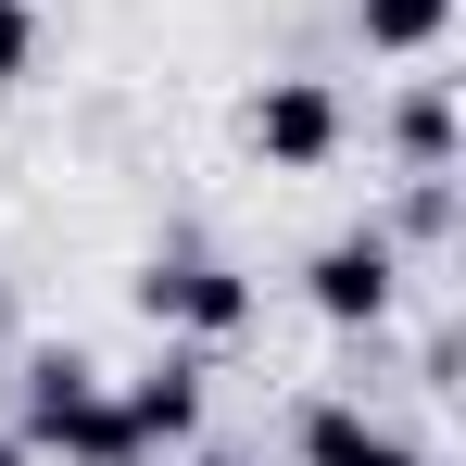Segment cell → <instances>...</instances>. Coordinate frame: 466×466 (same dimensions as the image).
Listing matches in <instances>:
<instances>
[{
	"label": "cell",
	"instance_id": "1",
	"mask_svg": "<svg viewBox=\"0 0 466 466\" xmlns=\"http://www.w3.org/2000/svg\"><path fill=\"white\" fill-rule=\"evenodd\" d=\"M13 441H25V454H64V466H139V441H127V416H114V390H101L88 353H25Z\"/></svg>",
	"mask_w": 466,
	"mask_h": 466
},
{
	"label": "cell",
	"instance_id": "2",
	"mask_svg": "<svg viewBox=\"0 0 466 466\" xmlns=\"http://www.w3.org/2000/svg\"><path fill=\"white\" fill-rule=\"evenodd\" d=\"M127 303L152 315V328H177V340H239V328H252V278L215 265V252H152V265L127 278Z\"/></svg>",
	"mask_w": 466,
	"mask_h": 466
},
{
	"label": "cell",
	"instance_id": "3",
	"mask_svg": "<svg viewBox=\"0 0 466 466\" xmlns=\"http://www.w3.org/2000/svg\"><path fill=\"white\" fill-rule=\"evenodd\" d=\"M239 139L278 164V177H315V164H340L353 114H340V88H328V76H265V88H252V114H239Z\"/></svg>",
	"mask_w": 466,
	"mask_h": 466
},
{
	"label": "cell",
	"instance_id": "4",
	"mask_svg": "<svg viewBox=\"0 0 466 466\" xmlns=\"http://www.w3.org/2000/svg\"><path fill=\"white\" fill-rule=\"evenodd\" d=\"M303 303L328 315V328H379L390 303H403V239H379V228H340L328 252L303 265Z\"/></svg>",
	"mask_w": 466,
	"mask_h": 466
},
{
	"label": "cell",
	"instance_id": "5",
	"mask_svg": "<svg viewBox=\"0 0 466 466\" xmlns=\"http://www.w3.org/2000/svg\"><path fill=\"white\" fill-rule=\"evenodd\" d=\"M202 379H215V366H202V340H164V366H152V379H127V390H114L127 441H139V454L189 441V429H202Z\"/></svg>",
	"mask_w": 466,
	"mask_h": 466
},
{
	"label": "cell",
	"instance_id": "6",
	"mask_svg": "<svg viewBox=\"0 0 466 466\" xmlns=\"http://www.w3.org/2000/svg\"><path fill=\"white\" fill-rule=\"evenodd\" d=\"M454 139H466V127H454V88H441V76H416L403 101H390V152H403V177H454Z\"/></svg>",
	"mask_w": 466,
	"mask_h": 466
},
{
	"label": "cell",
	"instance_id": "7",
	"mask_svg": "<svg viewBox=\"0 0 466 466\" xmlns=\"http://www.w3.org/2000/svg\"><path fill=\"white\" fill-rule=\"evenodd\" d=\"M303 466H429V454L390 441V429H366L353 403H303Z\"/></svg>",
	"mask_w": 466,
	"mask_h": 466
},
{
	"label": "cell",
	"instance_id": "8",
	"mask_svg": "<svg viewBox=\"0 0 466 466\" xmlns=\"http://www.w3.org/2000/svg\"><path fill=\"white\" fill-rule=\"evenodd\" d=\"M353 25H366V51L416 64V51H441V38H454V0H366Z\"/></svg>",
	"mask_w": 466,
	"mask_h": 466
},
{
	"label": "cell",
	"instance_id": "9",
	"mask_svg": "<svg viewBox=\"0 0 466 466\" xmlns=\"http://www.w3.org/2000/svg\"><path fill=\"white\" fill-rule=\"evenodd\" d=\"M379 239H454V177H416V189H403V215H390Z\"/></svg>",
	"mask_w": 466,
	"mask_h": 466
},
{
	"label": "cell",
	"instance_id": "10",
	"mask_svg": "<svg viewBox=\"0 0 466 466\" xmlns=\"http://www.w3.org/2000/svg\"><path fill=\"white\" fill-rule=\"evenodd\" d=\"M25 64H38V13L0 0V88H25Z\"/></svg>",
	"mask_w": 466,
	"mask_h": 466
},
{
	"label": "cell",
	"instance_id": "11",
	"mask_svg": "<svg viewBox=\"0 0 466 466\" xmlns=\"http://www.w3.org/2000/svg\"><path fill=\"white\" fill-rule=\"evenodd\" d=\"M0 466H38V454H25V441H0Z\"/></svg>",
	"mask_w": 466,
	"mask_h": 466
},
{
	"label": "cell",
	"instance_id": "12",
	"mask_svg": "<svg viewBox=\"0 0 466 466\" xmlns=\"http://www.w3.org/2000/svg\"><path fill=\"white\" fill-rule=\"evenodd\" d=\"M189 466H252V454H189Z\"/></svg>",
	"mask_w": 466,
	"mask_h": 466
}]
</instances>
